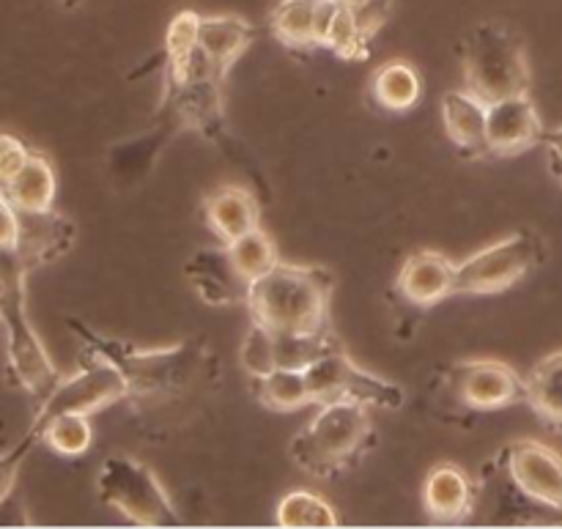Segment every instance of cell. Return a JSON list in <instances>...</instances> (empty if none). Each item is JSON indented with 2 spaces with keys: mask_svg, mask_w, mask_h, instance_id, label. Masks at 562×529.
Segmentation results:
<instances>
[{
  "mask_svg": "<svg viewBox=\"0 0 562 529\" xmlns=\"http://www.w3.org/2000/svg\"><path fill=\"white\" fill-rule=\"evenodd\" d=\"M71 333L80 338L82 354L108 360L124 373L130 384V398L146 406L173 404V398L195 393L214 379V357L198 344L168 346V349H135L121 340H108L86 324L69 322Z\"/></svg>",
  "mask_w": 562,
  "mask_h": 529,
  "instance_id": "1",
  "label": "cell"
},
{
  "mask_svg": "<svg viewBox=\"0 0 562 529\" xmlns=\"http://www.w3.org/2000/svg\"><path fill=\"white\" fill-rule=\"evenodd\" d=\"M333 274L322 267L280 261L272 272L252 280L247 302L252 322L274 333H318L327 329Z\"/></svg>",
  "mask_w": 562,
  "mask_h": 529,
  "instance_id": "2",
  "label": "cell"
},
{
  "mask_svg": "<svg viewBox=\"0 0 562 529\" xmlns=\"http://www.w3.org/2000/svg\"><path fill=\"white\" fill-rule=\"evenodd\" d=\"M373 444L368 406L335 401L318 406L316 417L291 442V459L316 477H333L355 464Z\"/></svg>",
  "mask_w": 562,
  "mask_h": 529,
  "instance_id": "3",
  "label": "cell"
},
{
  "mask_svg": "<svg viewBox=\"0 0 562 529\" xmlns=\"http://www.w3.org/2000/svg\"><path fill=\"white\" fill-rule=\"evenodd\" d=\"M464 88L492 104L527 93L530 64L519 33L505 22H481L461 38Z\"/></svg>",
  "mask_w": 562,
  "mask_h": 529,
  "instance_id": "4",
  "label": "cell"
},
{
  "mask_svg": "<svg viewBox=\"0 0 562 529\" xmlns=\"http://www.w3.org/2000/svg\"><path fill=\"white\" fill-rule=\"evenodd\" d=\"M99 499L137 527H179L181 519L159 477L132 455H113L97 475Z\"/></svg>",
  "mask_w": 562,
  "mask_h": 529,
  "instance_id": "5",
  "label": "cell"
},
{
  "mask_svg": "<svg viewBox=\"0 0 562 529\" xmlns=\"http://www.w3.org/2000/svg\"><path fill=\"white\" fill-rule=\"evenodd\" d=\"M547 258L543 239L532 230L483 247L456 267V294H499L538 269Z\"/></svg>",
  "mask_w": 562,
  "mask_h": 529,
  "instance_id": "6",
  "label": "cell"
},
{
  "mask_svg": "<svg viewBox=\"0 0 562 529\" xmlns=\"http://www.w3.org/2000/svg\"><path fill=\"white\" fill-rule=\"evenodd\" d=\"M0 324L5 329V360L11 376L27 395L44 401L64 376L49 360L42 338L27 318L25 285H16L0 296Z\"/></svg>",
  "mask_w": 562,
  "mask_h": 529,
  "instance_id": "7",
  "label": "cell"
},
{
  "mask_svg": "<svg viewBox=\"0 0 562 529\" xmlns=\"http://www.w3.org/2000/svg\"><path fill=\"white\" fill-rule=\"evenodd\" d=\"M305 376L311 384L313 404L318 406L349 401L368 409H398L404 404V390L398 384L368 373L344 349L329 351L322 360L313 362L311 368H305Z\"/></svg>",
  "mask_w": 562,
  "mask_h": 529,
  "instance_id": "8",
  "label": "cell"
},
{
  "mask_svg": "<svg viewBox=\"0 0 562 529\" xmlns=\"http://www.w3.org/2000/svg\"><path fill=\"white\" fill-rule=\"evenodd\" d=\"M130 398V384L124 373L108 360L99 357H86V365L71 376H64L55 384L53 393L38 404L36 420L31 431H38L53 417L66 415V412H80V415H93L110 404Z\"/></svg>",
  "mask_w": 562,
  "mask_h": 529,
  "instance_id": "9",
  "label": "cell"
},
{
  "mask_svg": "<svg viewBox=\"0 0 562 529\" xmlns=\"http://www.w3.org/2000/svg\"><path fill=\"white\" fill-rule=\"evenodd\" d=\"M497 466L525 497L562 514V455L558 450L536 439H519L503 450Z\"/></svg>",
  "mask_w": 562,
  "mask_h": 529,
  "instance_id": "10",
  "label": "cell"
},
{
  "mask_svg": "<svg viewBox=\"0 0 562 529\" xmlns=\"http://www.w3.org/2000/svg\"><path fill=\"white\" fill-rule=\"evenodd\" d=\"M450 390L475 412H497L527 401V382L499 360H467L450 368Z\"/></svg>",
  "mask_w": 562,
  "mask_h": 529,
  "instance_id": "11",
  "label": "cell"
},
{
  "mask_svg": "<svg viewBox=\"0 0 562 529\" xmlns=\"http://www.w3.org/2000/svg\"><path fill=\"white\" fill-rule=\"evenodd\" d=\"M543 121L538 115L530 93L499 99L488 104L486 115V151L497 157H514L525 148L536 146L543 137Z\"/></svg>",
  "mask_w": 562,
  "mask_h": 529,
  "instance_id": "12",
  "label": "cell"
},
{
  "mask_svg": "<svg viewBox=\"0 0 562 529\" xmlns=\"http://www.w3.org/2000/svg\"><path fill=\"white\" fill-rule=\"evenodd\" d=\"M187 278H190L192 289L201 296L206 305L228 307L247 302V291L250 283L241 278L236 269L234 258H231L228 245L220 247H203L187 263Z\"/></svg>",
  "mask_w": 562,
  "mask_h": 529,
  "instance_id": "13",
  "label": "cell"
},
{
  "mask_svg": "<svg viewBox=\"0 0 562 529\" xmlns=\"http://www.w3.org/2000/svg\"><path fill=\"white\" fill-rule=\"evenodd\" d=\"M456 267L445 252L420 250L401 267L395 291L415 307H434L456 294Z\"/></svg>",
  "mask_w": 562,
  "mask_h": 529,
  "instance_id": "14",
  "label": "cell"
},
{
  "mask_svg": "<svg viewBox=\"0 0 562 529\" xmlns=\"http://www.w3.org/2000/svg\"><path fill=\"white\" fill-rule=\"evenodd\" d=\"M75 241V225L69 217L53 212H20L14 250L27 267V272L64 256Z\"/></svg>",
  "mask_w": 562,
  "mask_h": 529,
  "instance_id": "15",
  "label": "cell"
},
{
  "mask_svg": "<svg viewBox=\"0 0 562 529\" xmlns=\"http://www.w3.org/2000/svg\"><path fill=\"white\" fill-rule=\"evenodd\" d=\"M423 505L437 525H461L477 505V486L461 466L437 464L423 483Z\"/></svg>",
  "mask_w": 562,
  "mask_h": 529,
  "instance_id": "16",
  "label": "cell"
},
{
  "mask_svg": "<svg viewBox=\"0 0 562 529\" xmlns=\"http://www.w3.org/2000/svg\"><path fill=\"white\" fill-rule=\"evenodd\" d=\"M203 217H206L212 234L223 245H231V241L261 225V206H258V198L250 190L239 184H225L217 187L203 201Z\"/></svg>",
  "mask_w": 562,
  "mask_h": 529,
  "instance_id": "17",
  "label": "cell"
},
{
  "mask_svg": "<svg viewBox=\"0 0 562 529\" xmlns=\"http://www.w3.org/2000/svg\"><path fill=\"white\" fill-rule=\"evenodd\" d=\"M486 115L488 104L467 88L448 91L442 97V121L448 137L467 154L486 151Z\"/></svg>",
  "mask_w": 562,
  "mask_h": 529,
  "instance_id": "18",
  "label": "cell"
},
{
  "mask_svg": "<svg viewBox=\"0 0 562 529\" xmlns=\"http://www.w3.org/2000/svg\"><path fill=\"white\" fill-rule=\"evenodd\" d=\"M256 38V27L236 14H209L201 16V36H198V47L201 53L217 66L223 75H228L231 66L239 60V55Z\"/></svg>",
  "mask_w": 562,
  "mask_h": 529,
  "instance_id": "19",
  "label": "cell"
},
{
  "mask_svg": "<svg viewBox=\"0 0 562 529\" xmlns=\"http://www.w3.org/2000/svg\"><path fill=\"white\" fill-rule=\"evenodd\" d=\"M3 190L16 206V212H47V209H53L55 192H58L53 162L44 154L31 151V157L11 176Z\"/></svg>",
  "mask_w": 562,
  "mask_h": 529,
  "instance_id": "20",
  "label": "cell"
},
{
  "mask_svg": "<svg viewBox=\"0 0 562 529\" xmlns=\"http://www.w3.org/2000/svg\"><path fill=\"white\" fill-rule=\"evenodd\" d=\"M373 99L382 104L384 110L393 113H406L415 108L423 97V80L420 71L409 64V60H387L376 69L371 80Z\"/></svg>",
  "mask_w": 562,
  "mask_h": 529,
  "instance_id": "21",
  "label": "cell"
},
{
  "mask_svg": "<svg viewBox=\"0 0 562 529\" xmlns=\"http://www.w3.org/2000/svg\"><path fill=\"white\" fill-rule=\"evenodd\" d=\"M252 390H256V398L274 412H296L313 404L305 371H296V368H274L267 376L252 379Z\"/></svg>",
  "mask_w": 562,
  "mask_h": 529,
  "instance_id": "22",
  "label": "cell"
},
{
  "mask_svg": "<svg viewBox=\"0 0 562 529\" xmlns=\"http://www.w3.org/2000/svg\"><path fill=\"white\" fill-rule=\"evenodd\" d=\"M91 415H80V412H66V415L53 417V420L44 423L36 434L49 450H55L58 455H66V459H80L91 450L93 442V428Z\"/></svg>",
  "mask_w": 562,
  "mask_h": 529,
  "instance_id": "23",
  "label": "cell"
},
{
  "mask_svg": "<svg viewBox=\"0 0 562 529\" xmlns=\"http://www.w3.org/2000/svg\"><path fill=\"white\" fill-rule=\"evenodd\" d=\"M318 0H280L274 5L269 25L274 36L291 49H313L316 36H313V20H316Z\"/></svg>",
  "mask_w": 562,
  "mask_h": 529,
  "instance_id": "24",
  "label": "cell"
},
{
  "mask_svg": "<svg viewBox=\"0 0 562 529\" xmlns=\"http://www.w3.org/2000/svg\"><path fill=\"white\" fill-rule=\"evenodd\" d=\"M525 382L527 404L536 406L549 420L562 423V351L538 362Z\"/></svg>",
  "mask_w": 562,
  "mask_h": 529,
  "instance_id": "25",
  "label": "cell"
},
{
  "mask_svg": "<svg viewBox=\"0 0 562 529\" xmlns=\"http://www.w3.org/2000/svg\"><path fill=\"white\" fill-rule=\"evenodd\" d=\"M228 252H231V258H234L236 269H239L241 278H245L247 283L263 278V274L272 272V269L280 263L278 245H274V239L261 228V225H258V228H252L250 234L239 236L236 241H231Z\"/></svg>",
  "mask_w": 562,
  "mask_h": 529,
  "instance_id": "26",
  "label": "cell"
},
{
  "mask_svg": "<svg viewBox=\"0 0 562 529\" xmlns=\"http://www.w3.org/2000/svg\"><path fill=\"white\" fill-rule=\"evenodd\" d=\"M274 344H278V368H296V371H305L313 362L322 360L324 354L340 349V344L333 338L329 329H318V333H274Z\"/></svg>",
  "mask_w": 562,
  "mask_h": 529,
  "instance_id": "27",
  "label": "cell"
},
{
  "mask_svg": "<svg viewBox=\"0 0 562 529\" xmlns=\"http://www.w3.org/2000/svg\"><path fill=\"white\" fill-rule=\"evenodd\" d=\"M278 525L280 527H338L340 516L333 505L313 492H289L278 503Z\"/></svg>",
  "mask_w": 562,
  "mask_h": 529,
  "instance_id": "28",
  "label": "cell"
},
{
  "mask_svg": "<svg viewBox=\"0 0 562 529\" xmlns=\"http://www.w3.org/2000/svg\"><path fill=\"white\" fill-rule=\"evenodd\" d=\"M198 36H201V14L198 11H179L170 20L168 33H165V64H168V77L181 75L192 55L198 53Z\"/></svg>",
  "mask_w": 562,
  "mask_h": 529,
  "instance_id": "29",
  "label": "cell"
},
{
  "mask_svg": "<svg viewBox=\"0 0 562 529\" xmlns=\"http://www.w3.org/2000/svg\"><path fill=\"white\" fill-rule=\"evenodd\" d=\"M239 362L250 379H261L278 368V344H274V329L267 324L252 322L239 346Z\"/></svg>",
  "mask_w": 562,
  "mask_h": 529,
  "instance_id": "30",
  "label": "cell"
},
{
  "mask_svg": "<svg viewBox=\"0 0 562 529\" xmlns=\"http://www.w3.org/2000/svg\"><path fill=\"white\" fill-rule=\"evenodd\" d=\"M324 47L333 49L335 55L340 58H366L368 55V38L362 36L360 25H357V14H355V5L344 3L340 0L338 11H335V20L333 27L327 33V42Z\"/></svg>",
  "mask_w": 562,
  "mask_h": 529,
  "instance_id": "31",
  "label": "cell"
},
{
  "mask_svg": "<svg viewBox=\"0 0 562 529\" xmlns=\"http://www.w3.org/2000/svg\"><path fill=\"white\" fill-rule=\"evenodd\" d=\"M36 442H38L36 434L27 431L25 437L14 444V448H9L5 453H0V505H3L5 499L11 497V492H14V483H16V475H20V470H22V461L27 459V453H31L33 444Z\"/></svg>",
  "mask_w": 562,
  "mask_h": 529,
  "instance_id": "32",
  "label": "cell"
},
{
  "mask_svg": "<svg viewBox=\"0 0 562 529\" xmlns=\"http://www.w3.org/2000/svg\"><path fill=\"white\" fill-rule=\"evenodd\" d=\"M31 157V148L11 132H0V187L9 184L11 176L25 165Z\"/></svg>",
  "mask_w": 562,
  "mask_h": 529,
  "instance_id": "33",
  "label": "cell"
},
{
  "mask_svg": "<svg viewBox=\"0 0 562 529\" xmlns=\"http://www.w3.org/2000/svg\"><path fill=\"white\" fill-rule=\"evenodd\" d=\"M27 267L16 256L14 247H0V296L9 294L16 285H25Z\"/></svg>",
  "mask_w": 562,
  "mask_h": 529,
  "instance_id": "34",
  "label": "cell"
},
{
  "mask_svg": "<svg viewBox=\"0 0 562 529\" xmlns=\"http://www.w3.org/2000/svg\"><path fill=\"white\" fill-rule=\"evenodd\" d=\"M16 230H20V212L0 187V247H14Z\"/></svg>",
  "mask_w": 562,
  "mask_h": 529,
  "instance_id": "35",
  "label": "cell"
},
{
  "mask_svg": "<svg viewBox=\"0 0 562 529\" xmlns=\"http://www.w3.org/2000/svg\"><path fill=\"white\" fill-rule=\"evenodd\" d=\"M541 146L547 148V162H549V170H552L554 181L562 187V126L543 132Z\"/></svg>",
  "mask_w": 562,
  "mask_h": 529,
  "instance_id": "36",
  "label": "cell"
},
{
  "mask_svg": "<svg viewBox=\"0 0 562 529\" xmlns=\"http://www.w3.org/2000/svg\"><path fill=\"white\" fill-rule=\"evenodd\" d=\"M344 3H349V5H360V3H366V0H344Z\"/></svg>",
  "mask_w": 562,
  "mask_h": 529,
  "instance_id": "37",
  "label": "cell"
}]
</instances>
